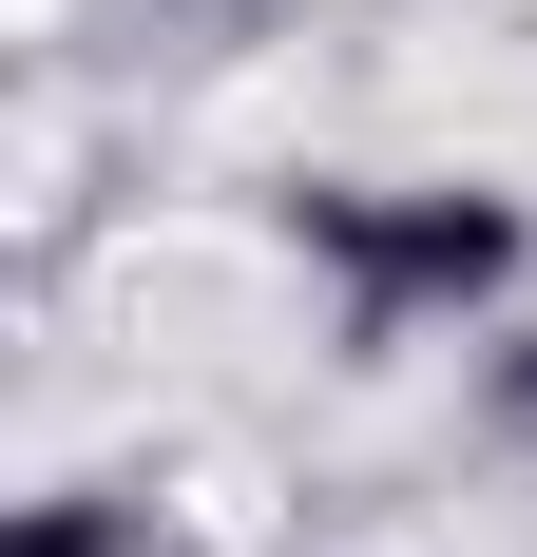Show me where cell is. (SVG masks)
<instances>
[{
    "mask_svg": "<svg viewBox=\"0 0 537 557\" xmlns=\"http://www.w3.org/2000/svg\"><path fill=\"white\" fill-rule=\"evenodd\" d=\"M308 270H346V308L365 327H423V308H480L499 270H519V212L499 193H308Z\"/></svg>",
    "mask_w": 537,
    "mask_h": 557,
    "instance_id": "6da1fadb",
    "label": "cell"
},
{
    "mask_svg": "<svg viewBox=\"0 0 537 557\" xmlns=\"http://www.w3.org/2000/svg\"><path fill=\"white\" fill-rule=\"evenodd\" d=\"M0 557H115V539H97V500H39V519H20Z\"/></svg>",
    "mask_w": 537,
    "mask_h": 557,
    "instance_id": "7a4b0ae2",
    "label": "cell"
}]
</instances>
